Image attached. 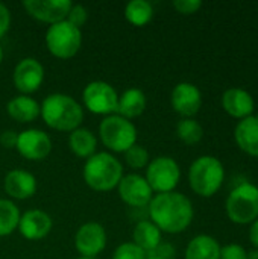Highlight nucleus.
Returning <instances> with one entry per match:
<instances>
[{
    "instance_id": "23",
    "label": "nucleus",
    "mask_w": 258,
    "mask_h": 259,
    "mask_svg": "<svg viewBox=\"0 0 258 259\" xmlns=\"http://www.w3.org/2000/svg\"><path fill=\"white\" fill-rule=\"evenodd\" d=\"M186 259H220V246L210 235H198L189 243Z\"/></svg>"
},
{
    "instance_id": "6",
    "label": "nucleus",
    "mask_w": 258,
    "mask_h": 259,
    "mask_svg": "<svg viewBox=\"0 0 258 259\" xmlns=\"http://www.w3.org/2000/svg\"><path fill=\"white\" fill-rule=\"evenodd\" d=\"M82 44V32L79 27L73 26L67 20L50 24L46 32L47 50L61 59L73 58Z\"/></svg>"
},
{
    "instance_id": "1",
    "label": "nucleus",
    "mask_w": 258,
    "mask_h": 259,
    "mask_svg": "<svg viewBox=\"0 0 258 259\" xmlns=\"http://www.w3.org/2000/svg\"><path fill=\"white\" fill-rule=\"evenodd\" d=\"M151 222L167 234H179L186 231L193 220L195 211L190 199L181 193L170 191L152 197L149 203Z\"/></svg>"
},
{
    "instance_id": "19",
    "label": "nucleus",
    "mask_w": 258,
    "mask_h": 259,
    "mask_svg": "<svg viewBox=\"0 0 258 259\" xmlns=\"http://www.w3.org/2000/svg\"><path fill=\"white\" fill-rule=\"evenodd\" d=\"M234 140L240 150L258 158V117L251 115L240 120L234 129Z\"/></svg>"
},
{
    "instance_id": "15",
    "label": "nucleus",
    "mask_w": 258,
    "mask_h": 259,
    "mask_svg": "<svg viewBox=\"0 0 258 259\" xmlns=\"http://www.w3.org/2000/svg\"><path fill=\"white\" fill-rule=\"evenodd\" d=\"M170 102L178 114H181L184 118H192L201 109L202 94L196 85L190 82H181L172 90Z\"/></svg>"
},
{
    "instance_id": "4",
    "label": "nucleus",
    "mask_w": 258,
    "mask_h": 259,
    "mask_svg": "<svg viewBox=\"0 0 258 259\" xmlns=\"http://www.w3.org/2000/svg\"><path fill=\"white\" fill-rule=\"evenodd\" d=\"M225 170L222 162L210 155L199 156L189 170V182L192 190L201 197L214 196L224 185Z\"/></svg>"
},
{
    "instance_id": "20",
    "label": "nucleus",
    "mask_w": 258,
    "mask_h": 259,
    "mask_svg": "<svg viewBox=\"0 0 258 259\" xmlns=\"http://www.w3.org/2000/svg\"><path fill=\"white\" fill-rule=\"evenodd\" d=\"M8 114L18 123H29L33 121L40 114H41V106L40 103L26 96V94H20L14 99H11L8 102Z\"/></svg>"
},
{
    "instance_id": "14",
    "label": "nucleus",
    "mask_w": 258,
    "mask_h": 259,
    "mask_svg": "<svg viewBox=\"0 0 258 259\" xmlns=\"http://www.w3.org/2000/svg\"><path fill=\"white\" fill-rule=\"evenodd\" d=\"M14 85L18 91L29 94L36 91L44 79V68L35 58H23L14 68Z\"/></svg>"
},
{
    "instance_id": "22",
    "label": "nucleus",
    "mask_w": 258,
    "mask_h": 259,
    "mask_svg": "<svg viewBox=\"0 0 258 259\" xmlns=\"http://www.w3.org/2000/svg\"><path fill=\"white\" fill-rule=\"evenodd\" d=\"M132 243L144 250L148 255L154 252L161 243V231L149 220H141L135 225L132 232Z\"/></svg>"
},
{
    "instance_id": "17",
    "label": "nucleus",
    "mask_w": 258,
    "mask_h": 259,
    "mask_svg": "<svg viewBox=\"0 0 258 259\" xmlns=\"http://www.w3.org/2000/svg\"><path fill=\"white\" fill-rule=\"evenodd\" d=\"M222 108L224 111L239 120L251 117L255 108L252 96L242 88H230L222 94Z\"/></svg>"
},
{
    "instance_id": "25",
    "label": "nucleus",
    "mask_w": 258,
    "mask_h": 259,
    "mask_svg": "<svg viewBox=\"0 0 258 259\" xmlns=\"http://www.w3.org/2000/svg\"><path fill=\"white\" fill-rule=\"evenodd\" d=\"M125 17L134 26H144L154 17L152 3L148 0H131L125 8Z\"/></svg>"
},
{
    "instance_id": "21",
    "label": "nucleus",
    "mask_w": 258,
    "mask_h": 259,
    "mask_svg": "<svg viewBox=\"0 0 258 259\" xmlns=\"http://www.w3.org/2000/svg\"><path fill=\"white\" fill-rule=\"evenodd\" d=\"M146 96L141 90L138 88H128L119 96V103H117V112L120 117L129 120L141 115L146 109Z\"/></svg>"
},
{
    "instance_id": "28",
    "label": "nucleus",
    "mask_w": 258,
    "mask_h": 259,
    "mask_svg": "<svg viewBox=\"0 0 258 259\" xmlns=\"http://www.w3.org/2000/svg\"><path fill=\"white\" fill-rule=\"evenodd\" d=\"M125 161L131 168H144L151 162L149 152L144 147H141L138 144H134L132 147H129L125 152Z\"/></svg>"
},
{
    "instance_id": "29",
    "label": "nucleus",
    "mask_w": 258,
    "mask_h": 259,
    "mask_svg": "<svg viewBox=\"0 0 258 259\" xmlns=\"http://www.w3.org/2000/svg\"><path fill=\"white\" fill-rule=\"evenodd\" d=\"M148 253L144 250H141L138 246H135L134 243H123L120 244L116 250L113 259H146Z\"/></svg>"
},
{
    "instance_id": "9",
    "label": "nucleus",
    "mask_w": 258,
    "mask_h": 259,
    "mask_svg": "<svg viewBox=\"0 0 258 259\" xmlns=\"http://www.w3.org/2000/svg\"><path fill=\"white\" fill-rule=\"evenodd\" d=\"M82 100L87 109L93 114L108 117L113 112H117L119 94L108 82L103 80L90 82L82 91Z\"/></svg>"
},
{
    "instance_id": "16",
    "label": "nucleus",
    "mask_w": 258,
    "mask_h": 259,
    "mask_svg": "<svg viewBox=\"0 0 258 259\" xmlns=\"http://www.w3.org/2000/svg\"><path fill=\"white\" fill-rule=\"evenodd\" d=\"M52 217L41 209H29L20 215L18 231L26 240H41L52 231Z\"/></svg>"
},
{
    "instance_id": "31",
    "label": "nucleus",
    "mask_w": 258,
    "mask_h": 259,
    "mask_svg": "<svg viewBox=\"0 0 258 259\" xmlns=\"http://www.w3.org/2000/svg\"><path fill=\"white\" fill-rule=\"evenodd\" d=\"M220 259H249V253L239 244L220 247Z\"/></svg>"
},
{
    "instance_id": "30",
    "label": "nucleus",
    "mask_w": 258,
    "mask_h": 259,
    "mask_svg": "<svg viewBox=\"0 0 258 259\" xmlns=\"http://www.w3.org/2000/svg\"><path fill=\"white\" fill-rule=\"evenodd\" d=\"M87 18H88V11H87V8L84 5H71L65 20L68 23H71L73 26L81 29L85 24Z\"/></svg>"
},
{
    "instance_id": "36",
    "label": "nucleus",
    "mask_w": 258,
    "mask_h": 259,
    "mask_svg": "<svg viewBox=\"0 0 258 259\" xmlns=\"http://www.w3.org/2000/svg\"><path fill=\"white\" fill-rule=\"evenodd\" d=\"M249 240L252 243V246L258 249V219L251 223V229H249Z\"/></svg>"
},
{
    "instance_id": "5",
    "label": "nucleus",
    "mask_w": 258,
    "mask_h": 259,
    "mask_svg": "<svg viewBox=\"0 0 258 259\" xmlns=\"http://www.w3.org/2000/svg\"><path fill=\"white\" fill-rule=\"evenodd\" d=\"M228 219L236 225H249L258 219V187L240 184L236 187L225 203Z\"/></svg>"
},
{
    "instance_id": "32",
    "label": "nucleus",
    "mask_w": 258,
    "mask_h": 259,
    "mask_svg": "<svg viewBox=\"0 0 258 259\" xmlns=\"http://www.w3.org/2000/svg\"><path fill=\"white\" fill-rule=\"evenodd\" d=\"M202 2L201 0H175L173 2V8L184 15H190L195 14L201 9Z\"/></svg>"
},
{
    "instance_id": "18",
    "label": "nucleus",
    "mask_w": 258,
    "mask_h": 259,
    "mask_svg": "<svg viewBox=\"0 0 258 259\" xmlns=\"http://www.w3.org/2000/svg\"><path fill=\"white\" fill-rule=\"evenodd\" d=\"M5 191L18 200L29 199L36 191V179L32 173L23 168L11 170L5 176Z\"/></svg>"
},
{
    "instance_id": "11",
    "label": "nucleus",
    "mask_w": 258,
    "mask_h": 259,
    "mask_svg": "<svg viewBox=\"0 0 258 259\" xmlns=\"http://www.w3.org/2000/svg\"><path fill=\"white\" fill-rule=\"evenodd\" d=\"M119 188V196L120 199L134 208H143V206H149L152 197H154V191L149 187L146 178L140 176V175H126L122 178V181L117 185Z\"/></svg>"
},
{
    "instance_id": "37",
    "label": "nucleus",
    "mask_w": 258,
    "mask_h": 259,
    "mask_svg": "<svg viewBox=\"0 0 258 259\" xmlns=\"http://www.w3.org/2000/svg\"><path fill=\"white\" fill-rule=\"evenodd\" d=\"M2 61H3V49L0 46V64H2Z\"/></svg>"
},
{
    "instance_id": "13",
    "label": "nucleus",
    "mask_w": 258,
    "mask_h": 259,
    "mask_svg": "<svg viewBox=\"0 0 258 259\" xmlns=\"http://www.w3.org/2000/svg\"><path fill=\"white\" fill-rule=\"evenodd\" d=\"M70 0H24L23 8L33 18L55 24L67 18V14L71 8Z\"/></svg>"
},
{
    "instance_id": "7",
    "label": "nucleus",
    "mask_w": 258,
    "mask_h": 259,
    "mask_svg": "<svg viewBox=\"0 0 258 259\" xmlns=\"http://www.w3.org/2000/svg\"><path fill=\"white\" fill-rule=\"evenodd\" d=\"M99 135L105 147L113 152H126L137 144V129L132 121L120 115H108L100 121Z\"/></svg>"
},
{
    "instance_id": "8",
    "label": "nucleus",
    "mask_w": 258,
    "mask_h": 259,
    "mask_svg": "<svg viewBox=\"0 0 258 259\" xmlns=\"http://www.w3.org/2000/svg\"><path fill=\"white\" fill-rule=\"evenodd\" d=\"M181 179V168L178 162L170 156H158L148 164L146 181L152 191L170 193L176 188Z\"/></svg>"
},
{
    "instance_id": "2",
    "label": "nucleus",
    "mask_w": 258,
    "mask_h": 259,
    "mask_svg": "<svg viewBox=\"0 0 258 259\" xmlns=\"http://www.w3.org/2000/svg\"><path fill=\"white\" fill-rule=\"evenodd\" d=\"M40 106L44 123L56 131L73 132L84 120L82 106L68 94H49Z\"/></svg>"
},
{
    "instance_id": "24",
    "label": "nucleus",
    "mask_w": 258,
    "mask_h": 259,
    "mask_svg": "<svg viewBox=\"0 0 258 259\" xmlns=\"http://www.w3.org/2000/svg\"><path fill=\"white\" fill-rule=\"evenodd\" d=\"M96 146H97V138L90 129L78 127L73 132H70L68 147L76 156L88 159L96 153Z\"/></svg>"
},
{
    "instance_id": "10",
    "label": "nucleus",
    "mask_w": 258,
    "mask_h": 259,
    "mask_svg": "<svg viewBox=\"0 0 258 259\" xmlns=\"http://www.w3.org/2000/svg\"><path fill=\"white\" fill-rule=\"evenodd\" d=\"M15 149L29 161H41L52 152V140L41 129H26L18 132Z\"/></svg>"
},
{
    "instance_id": "38",
    "label": "nucleus",
    "mask_w": 258,
    "mask_h": 259,
    "mask_svg": "<svg viewBox=\"0 0 258 259\" xmlns=\"http://www.w3.org/2000/svg\"><path fill=\"white\" fill-rule=\"evenodd\" d=\"M146 259H158V258H155V256H148Z\"/></svg>"
},
{
    "instance_id": "34",
    "label": "nucleus",
    "mask_w": 258,
    "mask_h": 259,
    "mask_svg": "<svg viewBox=\"0 0 258 259\" xmlns=\"http://www.w3.org/2000/svg\"><path fill=\"white\" fill-rule=\"evenodd\" d=\"M17 140H18V132L12 131V129H8V131H3L0 134V144L6 149H12V147H17Z\"/></svg>"
},
{
    "instance_id": "33",
    "label": "nucleus",
    "mask_w": 258,
    "mask_h": 259,
    "mask_svg": "<svg viewBox=\"0 0 258 259\" xmlns=\"http://www.w3.org/2000/svg\"><path fill=\"white\" fill-rule=\"evenodd\" d=\"M148 256H155L158 259H173L175 258V249L169 243H160V246L154 252H151Z\"/></svg>"
},
{
    "instance_id": "26",
    "label": "nucleus",
    "mask_w": 258,
    "mask_h": 259,
    "mask_svg": "<svg viewBox=\"0 0 258 259\" xmlns=\"http://www.w3.org/2000/svg\"><path fill=\"white\" fill-rule=\"evenodd\" d=\"M20 211L12 200L0 199V237L11 235L18 228Z\"/></svg>"
},
{
    "instance_id": "35",
    "label": "nucleus",
    "mask_w": 258,
    "mask_h": 259,
    "mask_svg": "<svg viewBox=\"0 0 258 259\" xmlns=\"http://www.w3.org/2000/svg\"><path fill=\"white\" fill-rule=\"evenodd\" d=\"M9 26H11V12L3 3H0V38L9 30Z\"/></svg>"
},
{
    "instance_id": "27",
    "label": "nucleus",
    "mask_w": 258,
    "mask_h": 259,
    "mask_svg": "<svg viewBox=\"0 0 258 259\" xmlns=\"http://www.w3.org/2000/svg\"><path fill=\"white\" fill-rule=\"evenodd\" d=\"M176 135L184 144L193 146L202 140L204 129L199 124V121H196L193 118H182L176 126Z\"/></svg>"
},
{
    "instance_id": "39",
    "label": "nucleus",
    "mask_w": 258,
    "mask_h": 259,
    "mask_svg": "<svg viewBox=\"0 0 258 259\" xmlns=\"http://www.w3.org/2000/svg\"><path fill=\"white\" fill-rule=\"evenodd\" d=\"M78 259H97V258H84V256H82V258H78Z\"/></svg>"
},
{
    "instance_id": "3",
    "label": "nucleus",
    "mask_w": 258,
    "mask_h": 259,
    "mask_svg": "<svg viewBox=\"0 0 258 259\" xmlns=\"http://www.w3.org/2000/svg\"><path fill=\"white\" fill-rule=\"evenodd\" d=\"M123 178L120 161L106 152L90 156L84 165V181L96 191H109L119 185Z\"/></svg>"
},
{
    "instance_id": "12",
    "label": "nucleus",
    "mask_w": 258,
    "mask_h": 259,
    "mask_svg": "<svg viewBox=\"0 0 258 259\" xmlns=\"http://www.w3.org/2000/svg\"><path fill=\"white\" fill-rule=\"evenodd\" d=\"M75 246L84 258H96L106 246L105 228L96 222L82 225L75 235Z\"/></svg>"
}]
</instances>
